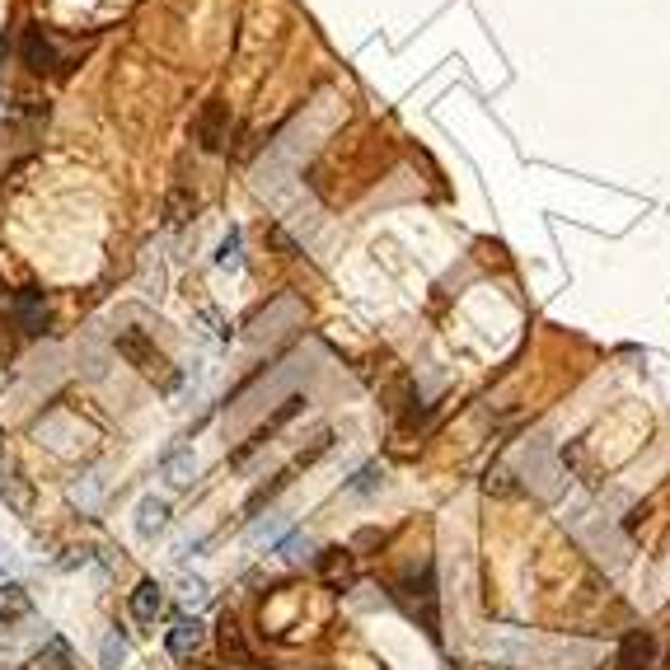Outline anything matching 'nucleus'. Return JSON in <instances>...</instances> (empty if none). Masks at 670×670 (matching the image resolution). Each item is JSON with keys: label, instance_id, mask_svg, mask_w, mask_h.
<instances>
[{"label": "nucleus", "instance_id": "1", "mask_svg": "<svg viewBox=\"0 0 670 670\" xmlns=\"http://www.w3.org/2000/svg\"><path fill=\"white\" fill-rule=\"evenodd\" d=\"M398 600L413 614H423V628L437 638V573H431V563H423V573H408L398 581Z\"/></svg>", "mask_w": 670, "mask_h": 670}, {"label": "nucleus", "instance_id": "2", "mask_svg": "<svg viewBox=\"0 0 670 670\" xmlns=\"http://www.w3.org/2000/svg\"><path fill=\"white\" fill-rule=\"evenodd\" d=\"M117 351H123L127 361H137V371L141 376H150V380H160L164 390L174 384V371H170V361L160 357L155 347L146 343V333H137V328H127V333H117Z\"/></svg>", "mask_w": 670, "mask_h": 670}, {"label": "nucleus", "instance_id": "3", "mask_svg": "<svg viewBox=\"0 0 670 670\" xmlns=\"http://www.w3.org/2000/svg\"><path fill=\"white\" fill-rule=\"evenodd\" d=\"M193 141L203 150H221L230 141V108L221 104V99H207L203 108H197L193 117Z\"/></svg>", "mask_w": 670, "mask_h": 670}, {"label": "nucleus", "instance_id": "4", "mask_svg": "<svg viewBox=\"0 0 670 670\" xmlns=\"http://www.w3.org/2000/svg\"><path fill=\"white\" fill-rule=\"evenodd\" d=\"M657 633L651 628H633V633H624V643H619V657H614V666L619 670H651L657 666Z\"/></svg>", "mask_w": 670, "mask_h": 670}, {"label": "nucleus", "instance_id": "5", "mask_svg": "<svg viewBox=\"0 0 670 670\" xmlns=\"http://www.w3.org/2000/svg\"><path fill=\"white\" fill-rule=\"evenodd\" d=\"M216 643H221V657L234 661V666H254V651H249L244 643V628H240V619L226 614L221 624H216Z\"/></svg>", "mask_w": 670, "mask_h": 670}, {"label": "nucleus", "instance_id": "6", "mask_svg": "<svg viewBox=\"0 0 670 670\" xmlns=\"http://www.w3.org/2000/svg\"><path fill=\"white\" fill-rule=\"evenodd\" d=\"M203 643H207V628L197 624V619H178V624L170 628V657L174 661L197 657V651H203Z\"/></svg>", "mask_w": 670, "mask_h": 670}, {"label": "nucleus", "instance_id": "7", "mask_svg": "<svg viewBox=\"0 0 670 670\" xmlns=\"http://www.w3.org/2000/svg\"><path fill=\"white\" fill-rule=\"evenodd\" d=\"M24 66L28 71H38V76L57 66V43L47 38L43 28H24Z\"/></svg>", "mask_w": 670, "mask_h": 670}, {"label": "nucleus", "instance_id": "8", "mask_svg": "<svg viewBox=\"0 0 670 670\" xmlns=\"http://www.w3.org/2000/svg\"><path fill=\"white\" fill-rule=\"evenodd\" d=\"M164 525H170V501L155 497V493L141 497L137 501V534H141V540H155Z\"/></svg>", "mask_w": 670, "mask_h": 670}, {"label": "nucleus", "instance_id": "9", "mask_svg": "<svg viewBox=\"0 0 670 670\" xmlns=\"http://www.w3.org/2000/svg\"><path fill=\"white\" fill-rule=\"evenodd\" d=\"M160 474L170 478L174 488H188V483H193V474H197V460H193V450H183V446L164 450V455H160Z\"/></svg>", "mask_w": 670, "mask_h": 670}, {"label": "nucleus", "instance_id": "10", "mask_svg": "<svg viewBox=\"0 0 670 670\" xmlns=\"http://www.w3.org/2000/svg\"><path fill=\"white\" fill-rule=\"evenodd\" d=\"M320 577L328 586H351V581H357V567H351L347 548H324V554H320Z\"/></svg>", "mask_w": 670, "mask_h": 670}, {"label": "nucleus", "instance_id": "11", "mask_svg": "<svg viewBox=\"0 0 670 670\" xmlns=\"http://www.w3.org/2000/svg\"><path fill=\"white\" fill-rule=\"evenodd\" d=\"M164 610V596L155 581H137V591H131V619L137 624H155V614Z\"/></svg>", "mask_w": 670, "mask_h": 670}, {"label": "nucleus", "instance_id": "12", "mask_svg": "<svg viewBox=\"0 0 670 670\" xmlns=\"http://www.w3.org/2000/svg\"><path fill=\"white\" fill-rule=\"evenodd\" d=\"M14 310H20V324H24V333H43L47 328V300H43V291H20V300H14Z\"/></svg>", "mask_w": 670, "mask_h": 670}, {"label": "nucleus", "instance_id": "13", "mask_svg": "<svg viewBox=\"0 0 670 670\" xmlns=\"http://www.w3.org/2000/svg\"><path fill=\"white\" fill-rule=\"evenodd\" d=\"M193 207H197V197L188 188H174L170 197H164V226H183L193 216Z\"/></svg>", "mask_w": 670, "mask_h": 670}, {"label": "nucleus", "instance_id": "14", "mask_svg": "<svg viewBox=\"0 0 670 670\" xmlns=\"http://www.w3.org/2000/svg\"><path fill=\"white\" fill-rule=\"evenodd\" d=\"M123 661H127V643L117 638V633H108L104 647H99V666H104V670H123Z\"/></svg>", "mask_w": 670, "mask_h": 670}, {"label": "nucleus", "instance_id": "15", "mask_svg": "<svg viewBox=\"0 0 670 670\" xmlns=\"http://www.w3.org/2000/svg\"><path fill=\"white\" fill-rule=\"evenodd\" d=\"M43 661H47V670H71V647H66L61 638H53L43 651Z\"/></svg>", "mask_w": 670, "mask_h": 670}, {"label": "nucleus", "instance_id": "16", "mask_svg": "<svg viewBox=\"0 0 670 670\" xmlns=\"http://www.w3.org/2000/svg\"><path fill=\"white\" fill-rule=\"evenodd\" d=\"M380 478H384V474H380V469H376V464H366V469H361V474H357V478H351V483H347V493H376V488H380Z\"/></svg>", "mask_w": 670, "mask_h": 670}, {"label": "nucleus", "instance_id": "17", "mask_svg": "<svg viewBox=\"0 0 670 670\" xmlns=\"http://www.w3.org/2000/svg\"><path fill=\"white\" fill-rule=\"evenodd\" d=\"M216 263H221V267H240V230L226 234V244H221V254H216Z\"/></svg>", "mask_w": 670, "mask_h": 670}, {"label": "nucleus", "instance_id": "18", "mask_svg": "<svg viewBox=\"0 0 670 670\" xmlns=\"http://www.w3.org/2000/svg\"><path fill=\"white\" fill-rule=\"evenodd\" d=\"M183 600H188V605H203V600H207V581L203 577H183Z\"/></svg>", "mask_w": 670, "mask_h": 670}]
</instances>
